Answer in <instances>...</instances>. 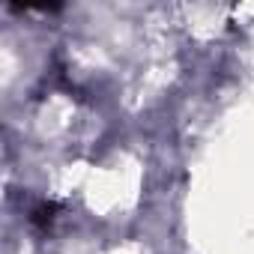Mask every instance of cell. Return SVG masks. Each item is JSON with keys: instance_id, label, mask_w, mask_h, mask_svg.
I'll list each match as a JSON object with an SVG mask.
<instances>
[{"instance_id": "1", "label": "cell", "mask_w": 254, "mask_h": 254, "mask_svg": "<svg viewBox=\"0 0 254 254\" xmlns=\"http://www.w3.org/2000/svg\"><path fill=\"white\" fill-rule=\"evenodd\" d=\"M54 212H57V206H54V203H39V206L33 209L30 221H33L36 227H48V224L54 221Z\"/></svg>"}]
</instances>
